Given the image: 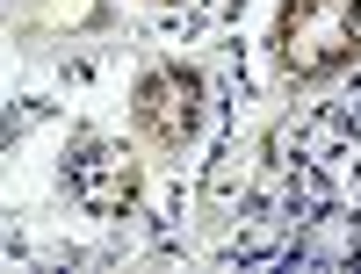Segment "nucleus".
Returning <instances> with one entry per match:
<instances>
[{
	"instance_id": "f257e3e1",
	"label": "nucleus",
	"mask_w": 361,
	"mask_h": 274,
	"mask_svg": "<svg viewBox=\"0 0 361 274\" xmlns=\"http://www.w3.org/2000/svg\"><path fill=\"white\" fill-rule=\"evenodd\" d=\"M275 58L296 80H325L361 58V0H282Z\"/></svg>"
},
{
	"instance_id": "f03ea898",
	"label": "nucleus",
	"mask_w": 361,
	"mask_h": 274,
	"mask_svg": "<svg viewBox=\"0 0 361 274\" xmlns=\"http://www.w3.org/2000/svg\"><path fill=\"white\" fill-rule=\"evenodd\" d=\"M66 195L87 209V217H123V209L137 202V159H130L123 144H109V137L73 144V159H66Z\"/></svg>"
},
{
	"instance_id": "7ed1b4c3",
	"label": "nucleus",
	"mask_w": 361,
	"mask_h": 274,
	"mask_svg": "<svg viewBox=\"0 0 361 274\" xmlns=\"http://www.w3.org/2000/svg\"><path fill=\"white\" fill-rule=\"evenodd\" d=\"M130 116H137V130L152 137V144H188L195 137V116H202V80L188 66H152L137 80V94H130Z\"/></svg>"
}]
</instances>
